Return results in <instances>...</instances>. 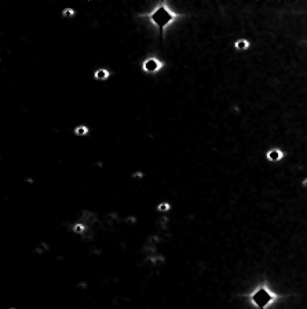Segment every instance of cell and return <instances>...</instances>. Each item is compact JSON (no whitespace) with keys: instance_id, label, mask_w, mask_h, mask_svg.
I'll list each match as a JSON object with an SVG mask.
<instances>
[{"instance_id":"1","label":"cell","mask_w":307,"mask_h":309,"mask_svg":"<svg viewBox=\"0 0 307 309\" xmlns=\"http://www.w3.org/2000/svg\"><path fill=\"white\" fill-rule=\"evenodd\" d=\"M142 17H146L152 21L153 25H156L158 28V32H160L161 39H164V32H165V28L169 26L174 21H176V18L180 17V14L178 13H174L172 10L168 9L167 4H158L152 13H147V14H142Z\"/></svg>"},{"instance_id":"2","label":"cell","mask_w":307,"mask_h":309,"mask_svg":"<svg viewBox=\"0 0 307 309\" xmlns=\"http://www.w3.org/2000/svg\"><path fill=\"white\" fill-rule=\"evenodd\" d=\"M251 300L253 301L255 305H257L259 308H264L270 302H273L276 300V295L273 293H270V290L267 287H257L253 293L251 294Z\"/></svg>"},{"instance_id":"3","label":"cell","mask_w":307,"mask_h":309,"mask_svg":"<svg viewBox=\"0 0 307 309\" xmlns=\"http://www.w3.org/2000/svg\"><path fill=\"white\" fill-rule=\"evenodd\" d=\"M142 69L146 73H157L158 70L163 69V62L158 61L157 58H146L142 62Z\"/></svg>"},{"instance_id":"4","label":"cell","mask_w":307,"mask_h":309,"mask_svg":"<svg viewBox=\"0 0 307 309\" xmlns=\"http://www.w3.org/2000/svg\"><path fill=\"white\" fill-rule=\"evenodd\" d=\"M284 157V153L279 151L278 149H271L270 151H267V158L270 161H278Z\"/></svg>"},{"instance_id":"5","label":"cell","mask_w":307,"mask_h":309,"mask_svg":"<svg viewBox=\"0 0 307 309\" xmlns=\"http://www.w3.org/2000/svg\"><path fill=\"white\" fill-rule=\"evenodd\" d=\"M109 76H110V73L106 69H98L97 72L94 73V77L97 78V80H106V78H109Z\"/></svg>"},{"instance_id":"6","label":"cell","mask_w":307,"mask_h":309,"mask_svg":"<svg viewBox=\"0 0 307 309\" xmlns=\"http://www.w3.org/2000/svg\"><path fill=\"white\" fill-rule=\"evenodd\" d=\"M249 47V43L246 40H237L235 41V48L237 50H246Z\"/></svg>"},{"instance_id":"7","label":"cell","mask_w":307,"mask_h":309,"mask_svg":"<svg viewBox=\"0 0 307 309\" xmlns=\"http://www.w3.org/2000/svg\"><path fill=\"white\" fill-rule=\"evenodd\" d=\"M75 132L77 133V135H86V133H88V128L86 127H79L75 129Z\"/></svg>"},{"instance_id":"8","label":"cell","mask_w":307,"mask_h":309,"mask_svg":"<svg viewBox=\"0 0 307 309\" xmlns=\"http://www.w3.org/2000/svg\"><path fill=\"white\" fill-rule=\"evenodd\" d=\"M157 209L160 210V212H167V210L169 209V203H160Z\"/></svg>"}]
</instances>
